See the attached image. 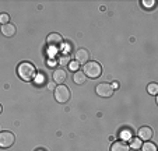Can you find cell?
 Listing matches in <instances>:
<instances>
[{"mask_svg": "<svg viewBox=\"0 0 158 151\" xmlns=\"http://www.w3.org/2000/svg\"><path fill=\"white\" fill-rule=\"evenodd\" d=\"M141 144H143V141H141L140 139H130V145H129V147L137 150V148L141 147Z\"/></svg>", "mask_w": 158, "mask_h": 151, "instance_id": "9a60e30c", "label": "cell"}, {"mask_svg": "<svg viewBox=\"0 0 158 151\" xmlns=\"http://www.w3.org/2000/svg\"><path fill=\"white\" fill-rule=\"evenodd\" d=\"M59 63L60 65H69L70 63V55H62L59 57Z\"/></svg>", "mask_w": 158, "mask_h": 151, "instance_id": "2e32d148", "label": "cell"}, {"mask_svg": "<svg viewBox=\"0 0 158 151\" xmlns=\"http://www.w3.org/2000/svg\"><path fill=\"white\" fill-rule=\"evenodd\" d=\"M141 150L143 151H157V145L151 141H144L141 144Z\"/></svg>", "mask_w": 158, "mask_h": 151, "instance_id": "4fadbf2b", "label": "cell"}, {"mask_svg": "<svg viewBox=\"0 0 158 151\" xmlns=\"http://www.w3.org/2000/svg\"><path fill=\"white\" fill-rule=\"evenodd\" d=\"M78 67H80V65H78V63L76 62V60H74V62H70V63H69V69H70V70L77 71V70H78Z\"/></svg>", "mask_w": 158, "mask_h": 151, "instance_id": "d6986e66", "label": "cell"}, {"mask_svg": "<svg viewBox=\"0 0 158 151\" xmlns=\"http://www.w3.org/2000/svg\"><path fill=\"white\" fill-rule=\"evenodd\" d=\"M152 136H154V132L150 126H143V128L139 129V139L141 141H150L152 139Z\"/></svg>", "mask_w": 158, "mask_h": 151, "instance_id": "ba28073f", "label": "cell"}, {"mask_svg": "<svg viewBox=\"0 0 158 151\" xmlns=\"http://www.w3.org/2000/svg\"><path fill=\"white\" fill-rule=\"evenodd\" d=\"M0 113H2V105H0Z\"/></svg>", "mask_w": 158, "mask_h": 151, "instance_id": "7402d4cb", "label": "cell"}, {"mask_svg": "<svg viewBox=\"0 0 158 151\" xmlns=\"http://www.w3.org/2000/svg\"><path fill=\"white\" fill-rule=\"evenodd\" d=\"M97 94L102 98H109L110 95L114 94V88H112V84L109 83H99L95 88Z\"/></svg>", "mask_w": 158, "mask_h": 151, "instance_id": "5b68a950", "label": "cell"}, {"mask_svg": "<svg viewBox=\"0 0 158 151\" xmlns=\"http://www.w3.org/2000/svg\"><path fill=\"white\" fill-rule=\"evenodd\" d=\"M2 34H3L4 36H7V38H10V36H13L15 34V27L10 23L4 24V25H2Z\"/></svg>", "mask_w": 158, "mask_h": 151, "instance_id": "8fae6325", "label": "cell"}, {"mask_svg": "<svg viewBox=\"0 0 158 151\" xmlns=\"http://www.w3.org/2000/svg\"><path fill=\"white\" fill-rule=\"evenodd\" d=\"M141 4H143L146 9H151V7L155 4V2H154V0H150V2H147V0H143V2H141Z\"/></svg>", "mask_w": 158, "mask_h": 151, "instance_id": "ac0fdd59", "label": "cell"}, {"mask_svg": "<svg viewBox=\"0 0 158 151\" xmlns=\"http://www.w3.org/2000/svg\"><path fill=\"white\" fill-rule=\"evenodd\" d=\"M147 91H148L151 95H157V92H158V84L157 83L148 84V86H147Z\"/></svg>", "mask_w": 158, "mask_h": 151, "instance_id": "5bb4252c", "label": "cell"}, {"mask_svg": "<svg viewBox=\"0 0 158 151\" xmlns=\"http://www.w3.org/2000/svg\"><path fill=\"white\" fill-rule=\"evenodd\" d=\"M83 73L85 74L87 77L89 78H98L99 76L102 74V66L99 62H94V60H91V62H87L85 65H84V70Z\"/></svg>", "mask_w": 158, "mask_h": 151, "instance_id": "7a4b0ae2", "label": "cell"}, {"mask_svg": "<svg viewBox=\"0 0 158 151\" xmlns=\"http://www.w3.org/2000/svg\"><path fill=\"white\" fill-rule=\"evenodd\" d=\"M70 97H72L70 90L66 86H63V84H60V86H57L56 88H55V99H56L59 104H66V102L70 99Z\"/></svg>", "mask_w": 158, "mask_h": 151, "instance_id": "3957f363", "label": "cell"}, {"mask_svg": "<svg viewBox=\"0 0 158 151\" xmlns=\"http://www.w3.org/2000/svg\"><path fill=\"white\" fill-rule=\"evenodd\" d=\"M66 78H67V73H66L64 69H56V70L53 71V81L57 83L59 86L64 83Z\"/></svg>", "mask_w": 158, "mask_h": 151, "instance_id": "9c48e42d", "label": "cell"}, {"mask_svg": "<svg viewBox=\"0 0 158 151\" xmlns=\"http://www.w3.org/2000/svg\"><path fill=\"white\" fill-rule=\"evenodd\" d=\"M74 57L78 65H85L87 62H89V53H88V50L84 49V48H80V49L76 52Z\"/></svg>", "mask_w": 158, "mask_h": 151, "instance_id": "52a82bcc", "label": "cell"}, {"mask_svg": "<svg viewBox=\"0 0 158 151\" xmlns=\"http://www.w3.org/2000/svg\"><path fill=\"white\" fill-rule=\"evenodd\" d=\"M110 151H130V147H129V144L125 140H118V141H115L112 144Z\"/></svg>", "mask_w": 158, "mask_h": 151, "instance_id": "30bf717a", "label": "cell"}, {"mask_svg": "<svg viewBox=\"0 0 158 151\" xmlns=\"http://www.w3.org/2000/svg\"><path fill=\"white\" fill-rule=\"evenodd\" d=\"M15 137L11 132H0V148H9L14 144Z\"/></svg>", "mask_w": 158, "mask_h": 151, "instance_id": "277c9868", "label": "cell"}, {"mask_svg": "<svg viewBox=\"0 0 158 151\" xmlns=\"http://www.w3.org/2000/svg\"><path fill=\"white\" fill-rule=\"evenodd\" d=\"M130 132H122V133H120V136H122V139H129V137H130Z\"/></svg>", "mask_w": 158, "mask_h": 151, "instance_id": "ffe728a7", "label": "cell"}, {"mask_svg": "<svg viewBox=\"0 0 158 151\" xmlns=\"http://www.w3.org/2000/svg\"><path fill=\"white\" fill-rule=\"evenodd\" d=\"M112 84H114V86H112V88H118V87H119V83H118V81H114V83H112Z\"/></svg>", "mask_w": 158, "mask_h": 151, "instance_id": "44dd1931", "label": "cell"}, {"mask_svg": "<svg viewBox=\"0 0 158 151\" xmlns=\"http://www.w3.org/2000/svg\"><path fill=\"white\" fill-rule=\"evenodd\" d=\"M62 44H63V38H62V35L57 32L49 34L48 38H46V45H48L51 49H57Z\"/></svg>", "mask_w": 158, "mask_h": 151, "instance_id": "8992f818", "label": "cell"}, {"mask_svg": "<svg viewBox=\"0 0 158 151\" xmlns=\"http://www.w3.org/2000/svg\"><path fill=\"white\" fill-rule=\"evenodd\" d=\"M9 21H10V15L7 14V13H2L0 14V24H9Z\"/></svg>", "mask_w": 158, "mask_h": 151, "instance_id": "e0dca14e", "label": "cell"}, {"mask_svg": "<svg viewBox=\"0 0 158 151\" xmlns=\"http://www.w3.org/2000/svg\"><path fill=\"white\" fill-rule=\"evenodd\" d=\"M73 80H74V83L76 84H85V80H87V76L83 73V71H80V70H77L74 73V76H73Z\"/></svg>", "mask_w": 158, "mask_h": 151, "instance_id": "7c38bea8", "label": "cell"}, {"mask_svg": "<svg viewBox=\"0 0 158 151\" xmlns=\"http://www.w3.org/2000/svg\"><path fill=\"white\" fill-rule=\"evenodd\" d=\"M17 74H18V77L24 81H32L38 76L35 66L31 62H21L17 67Z\"/></svg>", "mask_w": 158, "mask_h": 151, "instance_id": "6da1fadb", "label": "cell"}]
</instances>
